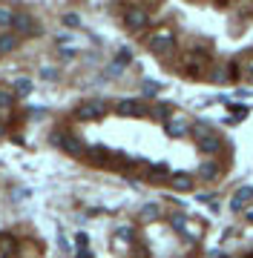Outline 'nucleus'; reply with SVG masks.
<instances>
[{
  "instance_id": "dca6fc26",
  "label": "nucleus",
  "mask_w": 253,
  "mask_h": 258,
  "mask_svg": "<svg viewBox=\"0 0 253 258\" xmlns=\"http://www.w3.org/2000/svg\"><path fill=\"white\" fill-rule=\"evenodd\" d=\"M12 20H15V12H9V9L0 6V26H12Z\"/></svg>"
},
{
  "instance_id": "a878e982",
  "label": "nucleus",
  "mask_w": 253,
  "mask_h": 258,
  "mask_svg": "<svg viewBox=\"0 0 253 258\" xmlns=\"http://www.w3.org/2000/svg\"><path fill=\"white\" fill-rule=\"evenodd\" d=\"M121 69H124L121 63H113V66H110V69H107V72H110V75H113V78H115V75H121Z\"/></svg>"
},
{
  "instance_id": "aec40b11",
  "label": "nucleus",
  "mask_w": 253,
  "mask_h": 258,
  "mask_svg": "<svg viewBox=\"0 0 253 258\" xmlns=\"http://www.w3.org/2000/svg\"><path fill=\"white\" fill-rule=\"evenodd\" d=\"M130 57H132V55H130V49H121V55H118V60H115V63H121V66H124V63H130Z\"/></svg>"
},
{
  "instance_id": "f257e3e1",
  "label": "nucleus",
  "mask_w": 253,
  "mask_h": 258,
  "mask_svg": "<svg viewBox=\"0 0 253 258\" xmlns=\"http://www.w3.org/2000/svg\"><path fill=\"white\" fill-rule=\"evenodd\" d=\"M104 115H107V101H101V98L84 101L75 109V118H81V120H98V118H104Z\"/></svg>"
},
{
  "instance_id": "a211bd4d",
  "label": "nucleus",
  "mask_w": 253,
  "mask_h": 258,
  "mask_svg": "<svg viewBox=\"0 0 253 258\" xmlns=\"http://www.w3.org/2000/svg\"><path fill=\"white\" fill-rule=\"evenodd\" d=\"M12 103H15V95H9V92H0V109H9Z\"/></svg>"
},
{
  "instance_id": "7ed1b4c3",
  "label": "nucleus",
  "mask_w": 253,
  "mask_h": 258,
  "mask_svg": "<svg viewBox=\"0 0 253 258\" xmlns=\"http://www.w3.org/2000/svg\"><path fill=\"white\" fill-rule=\"evenodd\" d=\"M124 23H127L130 29H135V32H138V29H144L147 23H150V15L141 9V6H130V9L124 12Z\"/></svg>"
},
{
  "instance_id": "c85d7f7f",
  "label": "nucleus",
  "mask_w": 253,
  "mask_h": 258,
  "mask_svg": "<svg viewBox=\"0 0 253 258\" xmlns=\"http://www.w3.org/2000/svg\"><path fill=\"white\" fill-rule=\"evenodd\" d=\"M3 132H6V126H3V123H0V135H3Z\"/></svg>"
},
{
  "instance_id": "f3484780",
  "label": "nucleus",
  "mask_w": 253,
  "mask_h": 258,
  "mask_svg": "<svg viewBox=\"0 0 253 258\" xmlns=\"http://www.w3.org/2000/svg\"><path fill=\"white\" fill-rule=\"evenodd\" d=\"M216 83H225V81H230V75H227V69H213V75H210Z\"/></svg>"
},
{
  "instance_id": "f8f14e48",
  "label": "nucleus",
  "mask_w": 253,
  "mask_h": 258,
  "mask_svg": "<svg viewBox=\"0 0 253 258\" xmlns=\"http://www.w3.org/2000/svg\"><path fill=\"white\" fill-rule=\"evenodd\" d=\"M190 186H193V181H190L187 175H173V189H178V192H187Z\"/></svg>"
},
{
  "instance_id": "9b49d317",
  "label": "nucleus",
  "mask_w": 253,
  "mask_h": 258,
  "mask_svg": "<svg viewBox=\"0 0 253 258\" xmlns=\"http://www.w3.org/2000/svg\"><path fill=\"white\" fill-rule=\"evenodd\" d=\"M18 49V37L15 35H0V52L6 55V52H15Z\"/></svg>"
},
{
  "instance_id": "9d476101",
  "label": "nucleus",
  "mask_w": 253,
  "mask_h": 258,
  "mask_svg": "<svg viewBox=\"0 0 253 258\" xmlns=\"http://www.w3.org/2000/svg\"><path fill=\"white\" fill-rule=\"evenodd\" d=\"M86 155H89V161H95L98 166H107V161L113 158V152L104 149V147H92V149H86Z\"/></svg>"
},
{
  "instance_id": "b1692460",
  "label": "nucleus",
  "mask_w": 253,
  "mask_h": 258,
  "mask_svg": "<svg viewBox=\"0 0 253 258\" xmlns=\"http://www.w3.org/2000/svg\"><path fill=\"white\" fill-rule=\"evenodd\" d=\"M0 249L3 252H12V238H0Z\"/></svg>"
},
{
  "instance_id": "2eb2a0df",
  "label": "nucleus",
  "mask_w": 253,
  "mask_h": 258,
  "mask_svg": "<svg viewBox=\"0 0 253 258\" xmlns=\"http://www.w3.org/2000/svg\"><path fill=\"white\" fill-rule=\"evenodd\" d=\"M141 218H144V221H153V218H159V207H156V204H147V207H141Z\"/></svg>"
},
{
  "instance_id": "6ab92c4d",
  "label": "nucleus",
  "mask_w": 253,
  "mask_h": 258,
  "mask_svg": "<svg viewBox=\"0 0 253 258\" xmlns=\"http://www.w3.org/2000/svg\"><path fill=\"white\" fill-rule=\"evenodd\" d=\"M64 23L69 29H78V23H81V18H78V15H72V12H69V15H64Z\"/></svg>"
},
{
  "instance_id": "423d86ee",
  "label": "nucleus",
  "mask_w": 253,
  "mask_h": 258,
  "mask_svg": "<svg viewBox=\"0 0 253 258\" xmlns=\"http://www.w3.org/2000/svg\"><path fill=\"white\" fill-rule=\"evenodd\" d=\"M187 118H181V115H176V118H167V123H164V132H167L170 138H181V135H187Z\"/></svg>"
},
{
  "instance_id": "0eeeda50",
  "label": "nucleus",
  "mask_w": 253,
  "mask_h": 258,
  "mask_svg": "<svg viewBox=\"0 0 253 258\" xmlns=\"http://www.w3.org/2000/svg\"><path fill=\"white\" fill-rule=\"evenodd\" d=\"M173 43H176V40H173V35H170V32H156V35L150 37V49H153V52H159V55L170 52V49H173Z\"/></svg>"
},
{
  "instance_id": "c756f323",
  "label": "nucleus",
  "mask_w": 253,
  "mask_h": 258,
  "mask_svg": "<svg viewBox=\"0 0 253 258\" xmlns=\"http://www.w3.org/2000/svg\"><path fill=\"white\" fill-rule=\"evenodd\" d=\"M250 72H253V63H250Z\"/></svg>"
},
{
  "instance_id": "4be33fe9",
  "label": "nucleus",
  "mask_w": 253,
  "mask_h": 258,
  "mask_svg": "<svg viewBox=\"0 0 253 258\" xmlns=\"http://www.w3.org/2000/svg\"><path fill=\"white\" fill-rule=\"evenodd\" d=\"M40 78H43V81H55L58 72H55V69H43V72H40Z\"/></svg>"
},
{
  "instance_id": "39448f33",
  "label": "nucleus",
  "mask_w": 253,
  "mask_h": 258,
  "mask_svg": "<svg viewBox=\"0 0 253 258\" xmlns=\"http://www.w3.org/2000/svg\"><path fill=\"white\" fill-rule=\"evenodd\" d=\"M12 26L18 29V35H38L40 29H38V23L32 20V15H26V12H18L15 15V20H12Z\"/></svg>"
},
{
  "instance_id": "1a4fd4ad",
  "label": "nucleus",
  "mask_w": 253,
  "mask_h": 258,
  "mask_svg": "<svg viewBox=\"0 0 253 258\" xmlns=\"http://www.w3.org/2000/svg\"><path fill=\"white\" fill-rule=\"evenodd\" d=\"M198 149H201V152H210V155H219V152H222V141L216 138L213 132L198 135Z\"/></svg>"
},
{
  "instance_id": "ddd939ff",
  "label": "nucleus",
  "mask_w": 253,
  "mask_h": 258,
  "mask_svg": "<svg viewBox=\"0 0 253 258\" xmlns=\"http://www.w3.org/2000/svg\"><path fill=\"white\" fill-rule=\"evenodd\" d=\"M198 175L205 178V181H213V178L219 175V169H216V164H201L198 166Z\"/></svg>"
},
{
  "instance_id": "bb28decb",
  "label": "nucleus",
  "mask_w": 253,
  "mask_h": 258,
  "mask_svg": "<svg viewBox=\"0 0 253 258\" xmlns=\"http://www.w3.org/2000/svg\"><path fill=\"white\" fill-rule=\"evenodd\" d=\"M61 57H75V49H61Z\"/></svg>"
},
{
  "instance_id": "f03ea898",
  "label": "nucleus",
  "mask_w": 253,
  "mask_h": 258,
  "mask_svg": "<svg viewBox=\"0 0 253 258\" xmlns=\"http://www.w3.org/2000/svg\"><path fill=\"white\" fill-rule=\"evenodd\" d=\"M52 141H55V147L64 149L66 155H75V158L86 155V149H84V144H81V138H75V135H66V132H55V135H52Z\"/></svg>"
},
{
  "instance_id": "6e6552de",
  "label": "nucleus",
  "mask_w": 253,
  "mask_h": 258,
  "mask_svg": "<svg viewBox=\"0 0 253 258\" xmlns=\"http://www.w3.org/2000/svg\"><path fill=\"white\" fill-rule=\"evenodd\" d=\"M250 201H253V186H239V189L233 192V198H230V210L239 212V210H244Z\"/></svg>"
},
{
  "instance_id": "412c9836",
  "label": "nucleus",
  "mask_w": 253,
  "mask_h": 258,
  "mask_svg": "<svg viewBox=\"0 0 253 258\" xmlns=\"http://www.w3.org/2000/svg\"><path fill=\"white\" fill-rule=\"evenodd\" d=\"M144 92H147V95L159 92V83H153V81H144Z\"/></svg>"
},
{
  "instance_id": "393cba45",
  "label": "nucleus",
  "mask_w": 253,
  "mask_h": 258,
  "mask_svg": "<svg viewBox=\"0 0 253 258\" xmlns=\"http://www.w3.org/2000/svg\"><path fill=\"white\" fill-rule=\"evenodd\" d=\"M173 227H176V230H184V215H176V218H173Z\"/></svg>"
},
{
  "instance_id": "20e7f679",
  "label": "nucleus",
  "mask_w": 253,
  "mask_h": 258,
  "mask_svg": "<svg viewBox=\"0 0 253 258\" xmlns=\"http://www.w3.org/2000/svg\"><path fill=\"white\" fill-rule=\"evenodd\" d=\"M115 112L121 115V118H132V115H147V106L141 101H132V98H124V101H118V106H115Z\"/></svg>"
},
{
  "instance_id": "cd10ccee",
  "label": "nucleus",
  "mask_w": 253,
  "mask_h": 258,
  "mask_svg": "<svg viewBox=\"0 0 253 258\" xmlns=\"http://www.w3.org/2000/svg\"><path fill=\"white\" fill-rule=\"evenodd\" d=\"M244 218H247V221L253 224V207H250V210H247V212H244Z\"/></svg>"
},
{
  "instance_id": "5701e85b",
  "label": "nucleus",
  "mask_w": 253,
  "mask_h": 258,
  "mask_svg": "<svg viewBox=\"0 0 253 258\" xmlns=\"http://www.w3.org/2000/svg\"><path fill=\"white\" fill-rule=\"evenodd\" d=\"M153 115H167V106H164V103H156V106H153Z\"/></svg>"
},
{
  "instance_id": "4468645a",
  "label": "nucleus",
  "mask_w": 253,
  "mask_h": 258,
  "mask_svg": "<svg viewBox=\"0 0 253 258\" xmlns=\"http://www.w3.org/2000/svg\"><path fill=\"white\" fill-rule=\"evenodd\" d=\"M15 92L18 95H32V81H29V78H18V81H15Z\"/></svg>"
}]
</instances>
